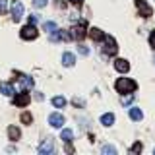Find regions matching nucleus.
<instances>
[{
    "mask_svg": "<svg viewBox=\"0 0 155 155\" xmlns=\"http://www.w3.org/2000/svg\"><path fill=\"white\" fill-rule=\"evenodd\" d=\"M114 87H116L118 93H132V91H136L138 85H136V81L130 80V78H118L116 84H114Z\"/></svg>",
    "mask_w": 155,
    "mask_h": 155,
    "instance_id": "obj_1",
    "label": "nucleus"
},
{
    "mask_svg": "<svg viewBox=\"0 0 155 155\" xmlns=\"http://www.w3.org/2000/svg\"><path fill=\"white\" fill-rule=\"evenodd\" d=\"M37 35H39V31H37V27L33 25V23H29V25H25L21 31H19V37L25 39V41H33V39H37Z\"/></svg>",
    "mask_w": 155,
    "mask_h": 155,
    "instance_id": "obj_2",
    "label": "nucleus"
},
{
    "mask_svg": "<svg viewBox=\"0 0 155 155\" xmlns=\"http://www.w3.org/2000/svg\"><path fill=\"white\" fill-rule=\"evenodd\" d=\"M103 52L105 54H114L116 51H118V47H116V41H114V37H110V35H105L103 37Z\"/></svg>",
    "mask_w": 155,
    "mask_h": 155,
    "instance_id": "obj_3",
    "label": "nucleus"
},
{
    "mask_svg": "<svg viewBox=\"0 0 155 155\" xmlns=\"http://www.w3.org/2000/svg\"><path fill=\"white\" fill-rule=\"evenodd\" d=\"M10 10H12V19L14 21H19V19L23 18V4L19 2V0H14Z\"/></svg>",
    "mask_w": 155,
    "mask_h": 155,
    "instance_id": "obj_4",
    "label": "nucleus"
},
{
    "mask_svg": "<svg viewBox=\"0 0 155 155\" xmlns=\"http://www.w3.org/2000/svg\"><path fill=\"white\" fill-rule=\"evenodd\" d=\"M136 6H138L140 16H143V18L151 16V6H149V4L145 2V0H136Z\"/></svg>",
    "mask_w": 155,
    "mask_h": 155,
    "instance_id": "obj_5",
    "label": "nucleus"
},
{
    "mask_svg": "<svg viewBox=\"0 0 155 155\" xmlns=\"http://www.w3.org/2000/svg\"><path fill=\"white\" fill-rule=\"evenodd\" d=\"M48 124L52 126V128H62V124H64V116L60 113H52L48 116Z\"/></svg>",
    "mask_w": 155,
    "mask_h": 155,
    "instance_id": "obj_6",
    "label": "nucleus"
},
{
    "mask_svg": "<svg viewBox=\"0 0 155 155\" xmlns=\"http://www.w3.org/2000/svg\"><path fill=\"white\" fill-rule=\"evenodd\" d=\"M85 35H87V31H85L84 25H74V27H72V31H70V37L72 39H78V41H80V39H84Z\"/></svg>",
    "mask_w": 155,
    "mask_h": 155,
    "instance_id": "obj_7",
    "label": "nucleus"
},
{
    "mask_svg": "<svg viewBox=\"0 0 155 155\" xmlns=\"http://www.w3.org/2000/svg\"><path fill=\"white\" fill-rule=\"evenodd\" d=\"M114 68H116V72H120V74H126V72L130 70V62L124 60V58H116V60H114Z\"/></svg>",
    "mask_w": 155,
    "mask_h": 155,
    "instance_id": "obj_8",
    "label": "nucleus"
},
{
    "mask_svg": "<svg viewBox=\"0 0 155 155\" xmlns=\"http://www.w3.org/2000/svg\"><path fill=\"white\" fill-rule=\"evenodd\" d=\"M29 101H31V97H29L27 93H18L16 97H14V105L16 107H27Z\"/></svg>",
    "mask_w": 155,
    "mask_h": 155,
    "instance_id": "obj_9",
    "label": "nucleus"
},
{
    "mask_svg": "<svg viewBox=\"0 0 155 155\" xmlns=\"http://www.w3.org/2000/svg\"><path fill=\"white\" fill-rule=\"evenodd\" d=\"M54 151V143H52V140H45L41 145H39V153L41 155H48Z\"/></svg>",
    "mask_w": 155,
    "mask_h": 155,
    "instance_id": "obj_10",
    "label": "nucleus"
},
{
    "mask_svg": "<svg viewBox=\"0 0 155 155\" xmlns=\"http://www.w3.org/2000/svg\"><path fill=\"white\" fill-rule=\"evenodd\" d=\"M0 91H2L6 97H12L14 93H16V89H14L12 84H8V81H0Z\"/></svg>",
    "mask_w": 155,
    "mask_h": 155,
    "instance_id": "obj_11",
    "label": "nucleus"
},
{
    "mask_svg": "<svg viewBox=\"0 0 155 155\" xmlns=\"http://www.w3.org/2000/svg\"><path fill=\"white\" fill-rule=\"evenodd\" d=\"M62 64H64L66 68L74 66L76 64V56L72 54V52H64V54H62Z\"/></svg>",
    "mask_w": 155,
    "mask_h": 155,
    "instance_id": "obj_12",
    "label": "nucleus"
},
{
    "mask_svg": "<svg viewBox=\"0 0 155 155\" xmlns=\"http://www.w3.org/2000/svg\"><path fill=\"white\" fill-rule=\"evenodd\" d=\"M18 81H19V85H21L23 89H31V87H33V78H29V76L18 78Z\"/></svg>",
    "mask_w": 155,
    "mask_h": 155,
    "instance_id": "obj_13",
    "label": "nucleus"
},
{
    "mask_svg": "<svg viewBox=\"0 0 155 155\" xmlns=\"http://www.w3.org/2000/svg\"><path fill=\"white\" fill-rule=\"evenodd\" d=\"M60 140L64 143H70L72 140H74V132H72L70 128H64V130H62V134H60Z\"/></svg>",
    "mask_w": 155,
    "mask_h": 155,
    "instance_id": "obj_14",
    "label": "nucleus"
},
{
    "mask_svg": "<svg viewBox=\"0 0 155 155\" xmlns=\"http://www.w3.org/2000/svg\"><path fill=\"white\" fill-rule=\"evenodd\" d=\"M89 37L93 39V41H103V37H105V33L101 31V29H97V27H93L89 31Z\"/></svg>",
    "mask_w": 155,
    "mask_h": 155,
    "instance_id": "obj_15",
    "label": "nucleus"
},
{
    "mask_svg": "<svg viewBox=\"0 0 155 155\" xmlns=\"http://www.w3.org/2000/svg\"><path fill=\"white\" fill-rule=\"evenodd\" d=\"M128 114H130V118H132V120H142V118H143L142 110H140L138 107H132V109L128 110Z\"/></svg>",
    "mask_w": 155,
    "mask_h": 155,
    "instance_id": "obj_16",
    "label": "nucleus"
},
{
    "mask_svg": "<svg viewBox=\"0 0 155 155\" xmlns=\"http://www.w3.org/2000/svg\"><path fill=\"white\" fill-rule=\"evenodd\" d=\"M8 136H10V140H14V142H16V140H19L21 132H19L18 126H10V128H8Z\"/></svg>",
    "mask_w": 155,
    "mask_h": 155,
    "instance_id": "obj_17",
    "label": "nucleus"
},
{
    "mask_svg": "<svg viewBox=\"0 0 155 155\" xmlns=\"http://www.w3.org/2000/svg\"><path fill=\"white\" fill-rule=\"evenodd\" d=\"M113 122H114V114L113 113H107V114L101 116V124L103 126H113Z\"/></svg>",
    "mask_w": 155,
    "mask_h": 155,
    "instance_id": "obj_18",
    "label": "nucleus"
},
{
    "mask_svg": "<svg viewBox=\"0 0 155 155\" xmlns=\"http://www.w3.org/2000/svg\"><path fill=\"white\" fill-rule=\"evenodd\" d=\"M43 29L48 31V33H52V31H56V23L54 21H45L43 23Z\"/></svg>",
    "mask_w": 155,
    "mask_h": 155,
    "instance_id": "obj_19",
    "label": "nucleus"
},
{
    "mask_svg": "<svg viewBox=\"0 0 155 155\" xmlns=\"http://www.w3.org/2000/svg\"><path fill=\"white\" fill-rule=\"evenodd\" d=\"M101 153H105V155H116V149L113 147V145H103V147H101Z\"/></svg>",
    "mask_w": 155,
    "mask_h": 155,
    "instance_id": "obj_20",
    "label": "nucleus"
},
{
    "mask_svg": "<svg viewBox=\"0 0 155 155\" xmlns=\"http://www.w3.org/2000/svg\"><path fill=\"white\" fill-rule=\"evenodd\" d=\"M52 105H54V107H64V105H66V99L58 95V97H54V99H52Z\"/></svg>",
    "mask_w": 155,
    "mask_h": 155,
    "instance_id": "obj_21",
    "label": "nucleus"
},
{
    "mask_svg": "<svg viewBox=\"0 0 155 155\" xmlns=\"http://www.w3.org/2000/svg\"><path fill=\"white\" fill-rule=\"evenodd\" d=\"M33 6H35V8H45L47 0H33Z\"/></svg>",
    "mask_w": 155,
    "mask_h": 155,
    "instance_id": "obj_22",
    "label": "nucleus"
},
{
    "mask_svg": "<svg viewBox=\"0 0 155 155\" xmlns=\"http://www.w3.org/2000/svg\"><path fill=\"white\" fill-rule=\"evenodd\" d=\"M78 52H80V54H84V56H87V54H89V48L84 47V45H80V47H78Z\"/></svg>",
    "mask_w": 155,
    "mask_h": 155,
    "instance_id": "obj_23",
    "label": "nucleus"
},
{
    "mask_svg": "<svg viewBox=\"0 0 155 155\" xmlns=\"http://www.w3.org/2000/svg\"><path fill=\"white\" fill-rule=\"evenodd\" d=\"M149 45H151V48L155 51V29H153L151 33H149Z\"/></svg>",
    "mask_w": 155,
    "mask_h": 155,
    "instance_id": "obj_24",
    "label": "nucleus"
},
{
    "mask_svg": "<svg viewBox=\"0 0 155 155\" xmlns=\"http://www.w3.org/2000/svg\"><path fill=\"white\" fill-rule=\"evenodd\" d=\"M21 120H23L25 124H29V122H31V114H29V113H23V114H21Z\"/></svg>",
    "mask_w": 155,
    "mask_h": 155,
    "instance_id": "obj_25",
    "label": "nucleus"
},
{
    "mask_svg": "<svg viewBox=\"0 0 155 155\" xmlns=\"http://www.w3.org/2000/svg\"><path fill=\"white\" fill-rule=\"evenodd\" d=\"M6 8H8L6 0H0V14H4V12H6Z\"/></svg>",
    "mask_w": 155,
    "mask_h": 155,
    "instance_id": "obj_26",
    "label": "nucleus"
},
{
    "mask_svg": "<svg viewBox=\"0 0 155 155\" xmlns=\"http://www.w3.org/2000/svg\"><path fill=\"white\" fill-rule=\"evenodd\" d=\"M134 151H136V153H140V151H142V143H136L134 147H132V153H134Z\"/></svg>",
    "mask_w": 155,
    "mask_h": 155,
    "instance_id": "obj_27",
    "label": "nucleus"
},
{
    "mask_svg": "<svg viewBox=\"0 0 155 155\" xmlns=\"http://www.w3.org/2000/svg\"><path fill=\"white\" fill-rule=\"evenodd\" d=\"M68 2L74 4V6H81V2H84V0H68Z\"/></svg>",
    "mask_w": 155,
    "mask_h": 155,
    "instance_id": "obj_28",
    "label": "nucleus"
},
{
    "mask_svg": "<svg viewBox=\"0 0 155 155\" xmlns=\"http://www.w3.org/2000/svg\"><path fill=\"white\" fill-rule=\"evenodd\" d=\"M35 21H37V16H29V23H33V25H35Z\"/></svg>",
    "mask_w": 155,
    "mask_h": 155,
    "instance_id": "obj_29",
    "label": "nucleus"
}]
</instances>
